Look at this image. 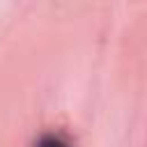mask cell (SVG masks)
Listing matches in <instances>:
<instances>
[{"mask_svg": "<svg viewBox=\"0 0 147 147\" xmlns=\"http://www.w3.org/2000/svg\"><path fill=\"white\" fill-rule=\"evenodd\" d=\"M37 147H69L62 138H57V136H44L39 142H37Z\"/></svg>", "mask_w": 147, "mask_h": 147, "instance_id": "obj_1", "label": "cell"}]
</instances>
